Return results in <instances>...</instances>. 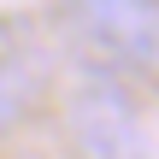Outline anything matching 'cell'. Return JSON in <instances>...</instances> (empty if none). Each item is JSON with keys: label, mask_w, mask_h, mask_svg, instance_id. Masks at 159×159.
<instances>
[{"label": "cell", "mask_w": 159, "mask_h": 159, "mask_svg": "<svg viewBox=\"0 0 159 159\" xmlns=\"http://www.w3.org/2000/svg\"><path fill=\"white\" fill-rule=\"evenodd\" d=\"M65 124H71V142L83 159H148V130L112 77H89L71 94Z\"/></svg>", "instance_id": "cell-1"}, {"label": "cell", "mask_w": 159, "mask_h": 159, "mask_svg": "<svg viewBox=\"0 0 159 159\" xmlns=\"http://www.w3.org/2000/svg\"><path fill=\"white\" fill-rule=\"evenodd\" d=\"M30 94H35V77H30L18 59H6V65H0V136H6V130L24 118Z\"/></svg>", "instance_id": "cell-3"}, {"label": "cell", "mask_w": 159, "mask_h": 159, "mask_svg": "<svg viewBox=\"0 0 159 159\" xmlns=\"http://www.w3.org/2000/svg\"><path fill=\"white\" fill-rule=\"evenodd\" d=\"M71 24L112 65L159 71V0H83Z\"/></svg>", "instance_id": "cell-2"}]
</instances>
